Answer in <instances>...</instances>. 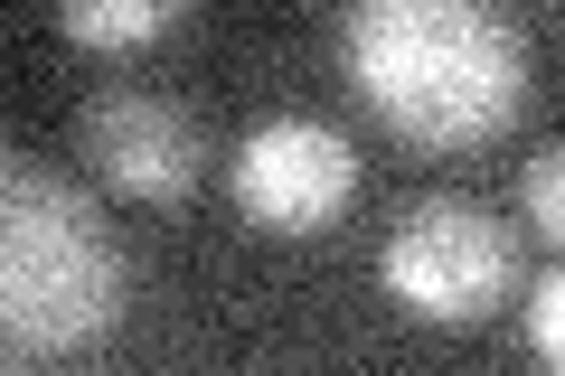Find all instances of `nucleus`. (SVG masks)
Here are the masks:
<instances>
[{"mask_svg": "<svg viewBox=\"0 0 565 376\" xmlns=\"http://www.w3.org/2000/svg\"><path fill=\"white\" fill-rule=\"evenodd\" d=\"M519 207H527V226H537L546 245H565V151H537V160H527Z\"/></svg>", "mask_w": 565, "mask_h": 376, "instance_id": "obj_7", "label": "nucleus"}, {"mask_svg": "<svg viewBox=\"0 0 565 376\" xmlns=\"http://www.w3.org/2000/svg\"><path fill=\"white\" fill-rule=\"evenodd\" d=\"M359 104L415 151H481L527 114V47L490 0H349Z\"/></svg>", "mask_w": 565, "mask_h": 376, "instance_id": "obj_1", "label": "nucleus"}, {"mask_svg": "<svg viewBox=\"0 0 565 376\" xmlns=\"http://www.w3.org/2000/svg\"><path fill=\"white\" fill-rule=\"evenodd\" d=\"M189 20V0H57V29L95 57H132V47L170 39Z\"/></svg>", "mask_w": 565, "mask_h": 376, "instance_id": "obj_6", "label": "nucleus"}, {"mask_svg": "<svg viewBox=\"0 0 565 376\" xmlns=\"http://www.w3.org/2000/svg\"><path fill=\"white\" fill-rule=\"evenodd\" d=\"M527 348H537L546 367H565V264L537 282V301H527Z\"/></svg>", "mask_w": 565, "mask_h": 376, "instance_id": "obj_8", "label": "nucleus"}, {"mask_svg": "<svg viewBox=\"0 0 565 376\" xmlns=\"http://www.w3.org/2000/svg\"><path fill=\"white\" fill-rule=\"evenodd\" d=\"M122 320V245L66 179L10 160L0 179V339L10 357L95 348Z\"/></svg>", "mask_w": 565, "mask_h": 376, "instance_id": "obj_2", "label": "nucleus"}, {"mask_svg": "<svg viewBox=\"0 0 565 376\" xmlns=\"http://www.w3.org/2000/svg\"><path fill=\"white\" fill-rule=\"evenodd\" d=\"M85 160L104 170V189H122V198L141 207H170L199 189V114L170 95H141V85H114V95L85 104Z\"/></svg>", "mask_w": 565, "mask_h": 376, "instance_id": "obj_5", "label": "nucleus"}, {"mask_svg": "<svg viewBox=\"0 0 565 376\" xmlns=\"http://www.w3.org/2000/svg\"><path fill=\"white\" fill-rule=\"evenodd\" d=\"M509 282H519V236L471 198H424L386 236V292L415 320H434V330L490 320L509 301Z\"/></svg>", "mask_w": 565, "mask_h": 376, "instance_id": "obj_3", "label": "nucleus"}, {"mask_svg": "<svg viewBox=\"0 0 565 376\" xmlns=\"http://www.w3.org/2000/svg\"><path fill=\"white\" fill-rule=\"evenodd\" d=\"M349 198H359V151H349L330 122L282 114V122H255V132H245L236 207L264 226V236H321Z\"/></svg>", "mask_w": 565, "mask_h": 376, "instance_id": "obj_4", "label": "nucleus"}]
</instances>
